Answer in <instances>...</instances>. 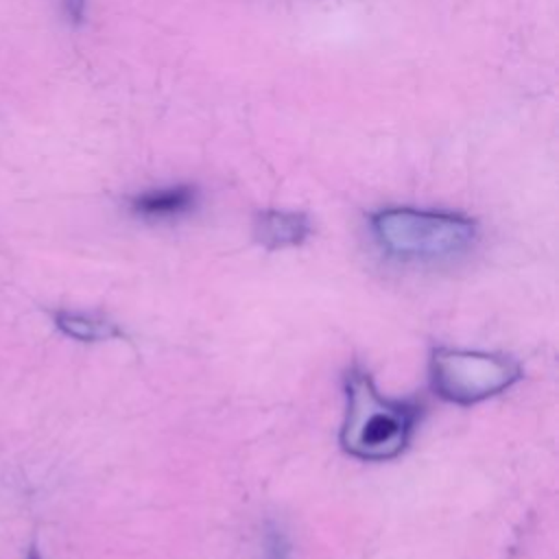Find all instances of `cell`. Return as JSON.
I'll return each instance as SVG.
<instances>
[{"mask_svg": "<svg viewBox=\"0 0 559 559\" xmlns=\"http://www.w3.org/2000/svg\"><path fill=\"white\" fill-rule=\"evenodd\" d=\"M347 411L341 426V448L360 461L395 459L408 443L419 408L413 402L384 397L371 376L352 369L345 382Z\"/></svg>", "mask_w": 559, "mask_h": 559, "instance_id": "1", "label": "cell"}, {"mask_svg": "<svg viewBox=\"0 0 559 559\" xmlns=\"http://www.w3.org/2000/svg\"><path fill=\"white\" fill-rule=\"evenodd\" d=\"M378 245L402 260H439L456 255L476 240V223L461 214L386 207L371 216Z\"/></svg>", "mask_w": 559, "mask_h": 559, "instance_id": "2", "label": "cell"}, {"mask_svg": "<svg viewBox=\"0 0 559 559\" xmlns=\"http://www.w3.org/2000/svg\"><path fill=\"white\" fill-rule=\"evenodd\" d=\"M522 378L515 360L498 354L439 347L430 358V384L454 404H476L502 393Z\"/></svg>", "mask_w": 559, "mask_h": 559, "instance_id": "3", "label": "cell"}, {"mask_svg": "<svg viewBox=\"0 0 559 559\" xmlns=\"http://www.w3.org/2000/svg\"><path fill=\"white\" fill-rule=\"evenodd\" d=\"M199 199V190L190 183L146 190L131 199V212L146 221H170L188 214Z\"/></svg>", "mask_w": 559, "mask_h": 559, "instance_id": "4", "label": "cell"}, {"mask_svg": "<svg viewBox=\"0 0 559 559\" xmlns=\"http://www.w3.org/2000/svg\"><path fill=\"white\" fill-rule=\"evenodd\" d=\"M253 234L266 249H286L301 245L312 234V225L304 212L266 210L258 214Z\"/></svg>", "mask_w": 559, "mask_h": 559, "instance_id": "5", "label": "cell"}, {"mask_svg": "<svg viewBox=\"0 0 559 559\" xmlns=\"http://www.w3.org/2000/svg\"><path fill=\"white\" fill-rule=\"evenodd\" d=\"M55 323L61 332H66L76 341H107V338L120 336V330L114 323L90 317V314H81V312L61 310L55 314Z\"/></svg>", "mask_w": 559, "mask_h": 559, "instance_id": "6", "label": "cell"}, {"mask_svg": "<svg viewBox=\"0 0 559 559\" xmlns=\"http://www.w3.org/2000/svg\"><path fill=\"white\" fill-rule=\"evenodd\" d=\"M264 555L266 559H290V544L286 539V535L277 528H271L266 533V539H264Z\"/></svg>", "mask_w": 559, "mask_h": 559, "instance_id": "7", "label": "cell"}, {"mask_svg": "<svg viewBox=\"0 0 559 559\" xmlns=\"http://www.w3.org/2000/svg\"><path fill=\"white\" fill-rule=\"evenodd\" d=\"M59 2H61V9H63L66 17H68L72 24H83V22H85L87 2H90V0H59Z\"/></svg>", "mask_w": 559, "mask_h": 559, "instance_id": "8", "label": "cell"}, {"mask_svg": "<svg viewBox=\"0 0 559 559\" xmlns=\"http://www.w3.org/2000/svg\"><path fill=\"white\" fill-rule=\"evenodd\" d=\"M28 559H39V555H37V552H35V550H33V552H31V555H28Z\"/></svg>", "mask_w": 559, "mask_h": 559, "instance_id": "9", "label": "cell"}]
</instances>
